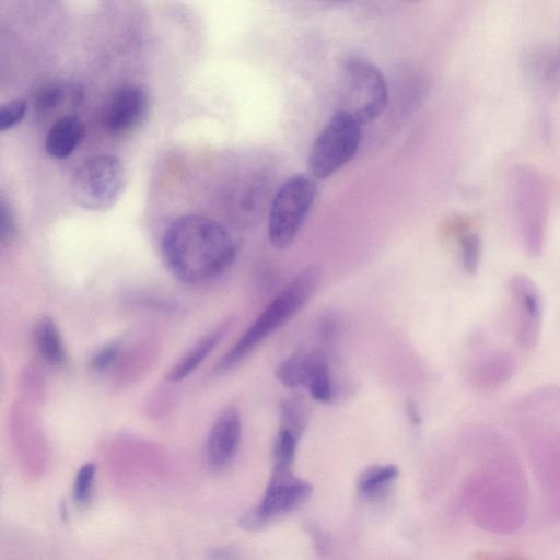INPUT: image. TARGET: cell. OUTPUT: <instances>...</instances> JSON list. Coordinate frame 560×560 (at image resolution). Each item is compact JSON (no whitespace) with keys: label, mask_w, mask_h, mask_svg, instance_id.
Here are the masks:
<instances>
[{"label":"cell","mask_w":560,"mask_h":560,"mask_svg":"<svg viewBox=\"0 0 560 560\" xmlns=\"http://www.w3.org/2000/svg\"><path fill=\"white\" fill-rule=\"evenodd\" d=\"M162 253L172 272L187 283L223 273L234 261L235 242L218 221L202 215L174 220L162 238Z\"/></svg>","instance_id":"1"},{"label":"cell","mask_w":560,"mask_h":560,"mask_svg":"<svg viewBox=\"0 0 560 560\" xmlns=\"http://www.w3.org/2000/svg\"><path fill=\"white\" fill-rule=\"evenodd\" d=\"M319 277V269L308 266L292 279L218 362L214 371L224 373L238 365L268 336L294 316L316 290Z\"/></svg>","instance_id":"2"},{"label":"cell","mask_w":560,"mask_h":560,"mask_svg":"<svg viewBox=\"0 0 560 560\" xmlns=\"http://www.w3.org/2000/svg\"><path fill=\"white\" fill-rule=\"evenodd\" d=\"M316 194L314 179L303 174L290 177L275 191L268 210V236L273 247L283 249L292 244Z\"/></svg>","instance_id":"3"},{"label":"cell","mask_w":560,"mask_h":560,"mask_svg":"<svg viewBox=\"0 0 560 560\" xmlns=\"http://www.w3.org/2000/svg\"><path fill=\"white\" fill-rule=\"evenodd\" d=\"M361 124L345 110L336 112L315 138L307 158L314 178L324 179L355 155L361 142Z\"/></svg>","instance_id":"4"},{"label":"cell","mask_w":560,"mask_h":560,"mask_svg":"<svg viewBox=\"0 0 560 560\" xmlns=\"http://www.w3.org/2000/svg\"><path fill=\"white\" fill-rule=\"evenodd\" d=\"M125 182L121 161L110 154H98L84 161L77 170L71 183L72 197L86 210L102 211L117 201Z\"/></svg>","instance_id":"5"},{"label":"cell","mask_w":560,"mask_h":560,"mask_svg":"<svg viewBox=\"0 0 560 560\" xmlns=\"http://www.w3.org/2000/svg\"><path fill=\"white\" fill-rule=\"evenodd\" d=\"M341 110L361 125L376 119L388 101L386 82L372 63L353 59L346 63L341 83Z\"/></svg>","instance_id":"6"},{"label":"cell","mask_w":560,"mask_h":560,"mask_svg":"<svg viewBox=\"0 0 560 560\" xmlns=\"http://www.w3.org/2000/svg\"><path fill=\"white\" fill-rule=\"evenodd\" d=\"M311 493L312 486L294 476L292 466L273 465L260 503L241 516L240 526L247 532H258L301 505Z\"/></svg>","instance_id":"7"},{"label":"cell","mask_w":560,"mask_h":560,"mask_svg":"<svg viewBox=\"0 0 560 560\" xmlns=\"http://www.w3.org/2000/svg\"><path fill=\"white\" fill-rule=\"evenodd\" d=\"M147 109V95L137 85L118 88L108 98L103 112V126L113 135L128 132L136 127Z\"/></svg>","instance_id":"8"},{"label":"cell","mask_w":560,"mask_h":560,"mask_svg":"<svg viewBox=\"0 0 560 560\" xmlns=\"http://www.w3.org/2000/svg\"><path fill=\"white\" fill-rule=\"evenodd\" d=\"M241 418L238 411L224 409L211 427L206 441L205 456L213 470L225 468L234 458L241 440Z\"/></svg>","instance_id":"9"},{"label":"cell","mask_w":560,"mask_h":560,"mask_svg":"<svg viewBox=\"0 0 560 560\" xmlns=\"http://www.w3.org/2000/svg\"><path fill=\"white\" fill-rule=\"evenodd\" d=\"M83 136L84 126L79 118L70 115L60 117L47 133L46 151L55 159H66L72 154Z\"/></svg>","instance_id":"10"},{"label":"cell","mask_w":560,"mask_h":560,"mask_svg":"<svg viewBox=\"0 0 560 560\" xmlns=\"http://www.w3.org/2000/svg\"><path fill=\"white\" fill-rule=\"evenodd\" d=\"M526 71L549 93L560 88V48L539 49L526 58Z\"/></svg>","instance_id":"11"},{"label":"cell","mask_w":560,"mask_h":560,"mask_svg":"<svg viewBox=\"0 0 560 560\" xmlns=\"http://www.w3.org/2000/svg\"><path fill=\"white\" fill-rule=\"evenodd\" d=\"M35 346L42 358L54 366H63L67 362V353L60 331L55 322L48 317H42L34 328Z\"/></svg>","instance_id":"12"},{"label":"cell","mask_w":560,"mask_h":560,"mask_svg":"<svg viewBox=\"0 0 560 560\" xmlns=\"http://www.w3.org/2000/svg\"><path fill=\"white\" fill-rule=\"evenodd\" d=\"M229 326V323L223 324L197 343L170 370L166 380L173 383L179 382L194 372L220 341Z\"/></svg>","instance_id":"13"},{"label":"cell","mask_w":560,"mask_h":560,"mask_svg":"<svg viewBox=\"0 0 560 560\" xmlns=\"http://www.w3.org/2000/svg\"><path fill=\"white\" fill-rule=\"evenodd\" d=\"M319 350L298 351L277 369L276 377L285 387L306 386Z\"/></svg>","instance_id":"14"},{"label":"cell","mask_w":560,"mask_h":560,"mask_svg":"<svg viewBox=\"0 0 560 560\" xmlns=\"http://www.w3.org/2000/svg\"><path fill=\"white\" fill-rule=\"evenodd\" d=\"M398 472V468L389 464L370 466L359 476L358 491L366 498L377 497L396 480Z\"/></svg>","instance_id":"15"},{"label":"cell","mask_w":560,"mask_h":560,"mask_svg":"<svg viewBox=\"0 0 560 560\" xmlns=\"http://www.w3.org/2000/svg\"><path fill=\"white\" fill-rule=\"evenodd\" d=\"M306 387L311 396L317 401L327 402L332 397V382L328 360L323 351H319L317 355Z\"/></svg>","instance_id":"16"},{"label":"cell","mask_w":560,"mask_h":560,"mask_svg":"<svg viewBox=\"0 0 560 560\" xmlns=\"http://www.w3.org/2000/svg\"><path fill=\"white\" fill-rule=\"evenodd\" d=\"M281 429H285L299 439L307 421V411L303 401L296 398L283 400L280 407Z\"/></svg>","instance_id":"17"},{"label":"cell","mask_w":560,"mask_h":560,"mask_svg":"<svg viewBox=\"0 0 560 560\" xmlns=\"http://www.w3.org/2000/svg\"><path fill=\"white\" fill-rule=\"evenodd\" d=\"M95 470V464L88 462L80 467L75 475L72 497L78 506H85L91 500Z\"/></svg>","instance_id":"18"},{"label":"cell","mask_w":560,"mask_h":560,"mask_svg":"<svg viewBox=\"0 0 560 560\" xmlns=\"http://www.w3.org/2000/svg\"><path fill=\"white\" fill-rule=\"evenodd\" d=\"M298 441L299 438L292 432L280 429L272 446L273 465L292 466Z\"/></svg>","instance_id":"19"},{"label":"cell","mask_w":560,"mask_h":560,"mask_svg":"<svg viewBox=\"0 0 560 560\" xmlns=\"http://www.w3.org/2000/svg\"><path fill=\"white\" fill-rule=\"evenodd\" d=\"M26 103L23 100H13L0 108V130L4 131L13 128L24 117Z\"/></svg>","instance_id":"20"},{"label":"cell","mask_w":560,"mask_h":560,"mask_svg":"<svg viewBox=\"0 0 560 560\" xmlns=\"http://www.w3.org/2000/svg\"><path fill=\"white\" fill-rule=\"evenodd\" d=\"M462 260L465 270L474 273L477 269L480 254V241L475 234L466 235L460 242Z\"/></svg>","instance_id":"21"},{"label":"cell","mask_w":560,"mask_h":560,"mask_svg":"<svg viewBox=\"0 0 560 560\" xmlns=\"http://www.w3.org/2000/svg\"><path fill=\"white\" fill-rule=\"evenodd\" d=\"M120 343L112 342L98 350L90 360V369L102 373L108 370L118 360Z\"/></svg>","instance_id":"22"},{"label":"cell","mask_w":560,"mask_h":560,"mask_svg":"<svg viewBox=\"0 0 560 560\" xmlns=\"http://www.w3.org/2000/svg\"><path fill=\"white\" fill-rule=\"evenodd\" d=\"M65 97L61 85L50 83L44 85L37 93L34 104L38 109L48 110L58 106Z\"/></svg>","instance_id":"23"},{"label":"cell","mask_w":560,"mask_h":560,"mask_svg":"<svg viewBox=\"0 0 560 560\" xmlns=\"http://www.w3.org/2000/svg\"><path fill=\"white\" fill-rule=\"evenodd\" d=\"M0 232H1V240L2 242H9L11 241L15 235V221L14 218L10 211V209L7 207L4 201H1L0 207Z\"/></svg>","instance_id":"24"},{"label":"cell","mask_w":560,"mask_h":560,"mask_svg":"<svg viewBox=\"0 0 560 560\" xmlns=\"http://www.w3.org/2000/svg\"><path fill=\"white\" fill-rule=\"evenodd\" d=\"M304 527L312 537L317 551L320 553L327 552L329 549V540L326 533L311 520L304 524Z\"/></svg>","instance_id":"25"},{"label":"cell","mask_w":560,"mask_h":560,"mask_svg":"<svg viewBox=\"0 0 560 560\" xmlns=\"http://www.w3.org/2000/svg\"><path fill=\"white\" fill-rule=\"evenodd\" d=\"M406 415L409 421L413 424H419L421 422V417L418 411L417 405L415 400L408 399L405 405Z\"/></svg>","instance_id":"26"},{"label":"cell","mask_w":560,"mask_h":560,"mask_svg":"<svg viewBox=\"0 0 560 560\" xmlns=\"http://www.w3.org/2000/svg\"><path fill=\"white\" fill-rule=\"evenodd\" d=\"M408 1H412V0H408Z\"/></svg>","instance_id":"27"}]
</instances>
